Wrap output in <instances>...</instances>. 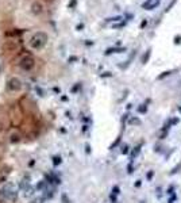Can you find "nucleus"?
Instances as JSON below:
<instances>
[{"mask_svg": "<svg viewBox=\"0 0 181 203\" xmlns=\"http://www.w3.org/2000/svg\"><path fill=\"white\" fill-rule=\"evenodd\" d=\"M177 199V195L176 194H173V195H170V198H169V200H168V203H174V200Z\"/></svg>", "mask_w": 181, "mask_h": 203, "instance_id": "obj_14", "label": "nucleus"}, {"mask_svg": "<svg viewBox=\"0 0 181 203\" xmlns=\"http://www.w3.org/2000/svg\"><path fill=\"white\" fill-rule=\"evenodd\" d=\"M124 25H126V23H124V22H122V23H119V25H116V26H114V27H123Z\"/></svg>", "mask_w": 181, "mask_h": 203, "instance_id": "obj_26", "label": "nucleus"}, {"mask_svg": "<svg viewBox=\"0 0 181 203\" xmlns=\"http://www.w3.org/2000/svg\"><path fill=\"white\" fill-rule=\"evenodd\" d=\"M30 10L34 15H41V14L43 12V4H42L41 1H33Z\"/></svg>", "mask_w": 181, "mask_h": 203, "instance_id": "obj_4", "label": "nucleus"}, {"mask_svg": "<svg viewBox=\"0 0 181 203\" xmlns=\"http://www.w3.org/2000/svg\"><path fill=\"white\" fill-rule=\"evenodd\" d=\"M110 199H111V202H114V203H116V195H114V194H111V195H110Z\"/></svg>", "mask_w": 181, "mask_h": 203, "instance_id": "obj_21", "label": "nucleus"}, {"mask_svg": "<svg viewBox=\"0 0 181 203\" xmlns=\"http://www.w3.org/2000/svg\"><path fill=\"white\" fill-rule=\"evenodd\" d=\"M47 40L49 37L46 33H43V31H37L34 35L31 37L30 40V48L35 49V50H39V49H42L45 46V45L47 44Z\"/></svg>", "mask_w": 181, "mask_h": 203, "instance_id": "obj_1", "label": "nucleus"}, {"mask_svg": "<svg viewBox=\"0 0 181 203\" xmlns=\"http://www.w3.org/2000/svg\"><path fill=\"white\" fill-rule=\"evenodd\" d=\"M138 111H139L141 114H143V112L147 111V106H146V104H141V107H138Z\"/></svg>", "mask_w": 181, "mask_h": 203, "instance_id": "obj_13", "label": "nucleus"}, {"mask_svg": "<svg viewBox=\"0 0 181 203\" xmlns=\"http://www.w3.org/2000/svg\"><path fill=\"white\" fill-rule=\"evenodd\" d=\"M174 44H181V35L174 37Z\"/></svg>", "mask_w": 181, "mask_h": 203, "instance_id": "obj_22", "label": "nucleus"}, {"mask_svg": "<svg viewBox=\"0 0 181 203\" xmlns=\"http://www.w3.org/2000/svg\"><path fill=\"white\" fill-rule=\"evenodd\" d=\"M76 3H77V0H72V1H71V4H69V7H71V8H72V7H73V5L76 4Z\"/></svg>", "mask_w": 181, "mask_h": 203, "instance_id": "obj_24", "label": "nucleus"}, {"mask_svg": "<svg viewBox=\"0 0 181 203\" xmlns=\"http://www.w3.org/2000/svg\"><path fill=\"white\" fill-rule=\"evenodd\" d=\"M128 152H130V149H128V145L123 144V145L120 146V153H122V155H128Z\"/></svg>", "mask_w": 181, "mask_h": 203, "instance_id": "obj_9", "label": "nucleus"}, {"mask_svg": "<svg viewBox=\"0 0 181 203\" xmlns=\"http://www.w3.org/2000/svg\"><path fill=\"white\" fill-rule=\"evenodd\" d=\"M85 149H87V153H89V152H91V149H89V145H85Z\"/></svg>", "mask_w": 181, "mask_h": 203, "instance_id": "obj_27", "label": "nucleus"}, {"mask_svg": "<svg viewBox=\"0 0 181 203\" xmlns=\"http://www.w3.org/2000/svg\"><path fill=\"white\" fill-rule=\"evenodd\" d=\"M173 191H174V187H173V185H170L168 190H166V194H168V195H173V194H174Z\"/></svg>", "mask_w": 181, "mask_h": 203, "instance_id": "obj_15", "label": "nucleus"}, {"mask_svg": "<svg viewBox=\"0 0 181 203\" xmlns=\"http://www.w3.org/2000/svg\"><path fill=\"white\" fill-rule=\"evenodd\" d=\"M53 164L54 165H60V164H61V157H60V156L53 157Z\"/></svg>", "mask_w": 181, "mask_h": 203, "instance_id": "obj_12", "label": "nucleus"}, {"mask_svg": "<svg viewBox=\"0 0 181 203\" xmlns=\"http://www.w3.org/2000/svg\"><path fill=\"white\" fill-rule=\"evenodd\" d=\"M35 65V61H34V58L31 57V56H24V57L20 60V66H22L23 71H31Z\"/></svg>", "mask_w": 181, "mask_h": 203, "instance_id": "obj_2", "label": "nucleus"}, {"mask_svg": "<svg viewBox=\"0 0 181 203\" xmlns=\"http://www.w3.org/2000/svg\"><path fill=\"white\" fill-rule=\"evenodd\" d=\"M123 52H126V48H110V49H107L106 54L108 56L111 53H123Z\"/></svg>", "mask_w": 181, "mask_h": 203, "instance_id": "obj_6", "label": "nucleus"}, {"mask_svg": "<svg viewBox=\"0 0 181 203\" xmlns=\"http://www.w3.org/2000/svg\"><path fill=\"white\" fill-rule=\"evenodd\" d=\"M146 26H147V19H143V20L141 22V26H139V27L143 29V27H146Z\"/></svg>", "mask_w": 181, "mask_h": 203, "instance_id": "obj_18", "label": "nucleus"}, {"mask_svg": "<svg viewBox=\"0 0 181 203\" xmlns=\"http://www.w3.org/2000/svg\"><path fill=\"white\" fill-rule=\"evenodd\" d=\"M42 202H43V199H42V198H38V199H35L34 202H31V203H42Z\"/></svg>", "mask_w": 181, "mask_h": 203, "instance_id": "obj_23", "label": "nucleus"}, {"mask_svg": "<svg viewBox=\"0 0 181 203\" xmlns=\"http://www.w3.org/2000/svg\"><path fill=\"white\" fill-rule=\"evenodd\" d=\"M169 75H170V72H163V73H162V75H161V76H158V79L161 80V79H163L165 76H169Z\"/></svg>", "mask_w": 181, "mask_h": 203, "instance_id": "obj_20", "label": "nucleus"}, {"mask_svg": "<svg viewBox=\"0 0 181 203\" xmlns=\"http://www.w3.org/2000/svg\"><path fill=\"white\" fill-rule=\"evenodd\" d=\"M139 185H141V180H138L137 183H135V187H139Z\"/></svg>", "mask_w": 181, "mask_h": 203, "instance_id": "obj_28", "label": "nucleus"}, {"mask_svg": "<svg viewBox=\"0 0 181 203\" xmlns=\"http://www.w3.org/2000/svg\"><path fill=\"white\" fill-rule=\"evenodd\" d=\"M158 1H159V0H158Z\"/></svg>", "mask_w": 181, "mask_h": 203, "instance_id": "obj_30", "label": "nucleus"}, {"mask_svg": "<svg viewBox=\"0 0 181 203\" xmlns=\"http://www.w3.org/2000/svg\"><path fill=\"white\" fill-rule=\"evenodd\" d=\"M102 76H103V77H110V76H112V75H111L110 72H106V73H104V75H102Z\"/></svg>", "mask_w": 181, "mask_h": 203, "instance_id": "obj_25", "label": "nucleus"}, {"mask_svg": "<svg viewBox=\"0 0 181 203\" xmlns=\"http://www.w3.org/2000/svg\"><path fill=\"white\" fill-rule=\"evenodd\" d=\"M141 148H142V145L139 144V145H137L133 150H131V155H130V163H133L134 159H137V156L141 153Z\"/></svg>", "mask_w": 181, "mask_h": 203, "instance_id": "obj_5", "label": "nucleus"}, {"mask_svg": "<svg viewBox=\"0 0 181 203\" xmlns=\"http://www.w3.org/2000/svg\"><path fill=\"white\" fill-rule=\"evenodd\" d=\"M128 123L130 125H141V121L138 118H133V116H128Z\"/></svg>", "mask_w": 181, "mask_h": 203, "instance_id": "obj_8", "label": "nucleus"}, {"mask_svg": "<svg viewBox=\"0 0 181 203\" xmlns=\"http://www.w3.org/2000/svg\"><path fill=\"white\" fill-rule=\"evenodd\" d=\"M153 176H154V172H153V171H150V172L147 173V180H151V179H153Z\"/></svg>", "mask_w": 181, "mask_h": 203, "instance_id": "obj_19", "label": "nucleus"}, {"mask_svg": "<svg viewBox=\"0 0 181 203\" xmlns=\"http://www.w3.org/2000/svg\"><path fill=\"white\" fill-rule=\"evenodd\" d=\"M178 111H180V112H181V106H180V107H178Z\"/></svg>", "mask_w": 181, "mask_h": 203, "instance_id": "obj_29", "label": "nucleus"}, {"mask_svg": "<svg viewBox=\"0 0 181 203\" xmlns=\"http://www.w3.org/2000/svg\"><path fill=\"white\" fill-rule=\"evenodd\" d=\"M111 194H114V195L118 196V195L120 194V188L118 187V185H114V187H112V191H111Z\"/></svg>", "mask_w": 181, "mask_h": 203, "instance_id": "obj_10", "label": "nucleus"}, {"mask_svg": "<svg viewBox=\"0 0 181 203\" xmlns=\"http://www.w3.org/2000/svg\"><path fill=\"white\" fill-rule=\"evenodd\" d=\"M133 171H134V168H133V163H130L127 165V172L128 173H133Z\"/></svg>", "mask_w": 181, "mask_h": 203, "instance_id": "obj_17", "label": "nucleus"}, {"mask_svg": "<svg viewBox=\"0 0 181 203\" xmlns=\"http://www.w3.org/2000/svg\"><path fill=\"white\" fill-rule=\"evenodd\" d=\"M8 88L11 91H19L22 88V81L18 79V77H12V79L8 80Z\"/></svg>", "mask_w": 181, "mask_h": 203, "instance_id": "obj_3", "label": "nucleus"}, {"mask_svg": "<svg viewBox=\"0 0 181 203\" xmlns=\"http://www.w3.org/2000/svg\"><path fill=\"white\" fill-rule=\"evenodd\" d=\"M120 19H123V16H114V18H108L107 19V22H118V20H120Z\"/></svg>", "mask_w": 181, "mask_h": 203, "instance_id": "obj_11", "label": "nucleus"}, {"mask_svg": "<svg viewBox=\"0 0 181 203\" xmlns=\"http://www.w3.org/2000/svg\"><path fill=\"white\" fill-rule=\"evenodd\" d=\"M127 119H128V114H124L123 118H122V126H123V129H124V123H126V121Z\"/></svg>", "mask_w": 181, "mask_h": 203, "instance_id": "obj_16", "label": "nucleus"}, {"mask_svg": "<svg viewBox=\"0 0 181 203\" xmlns=\"http://www.w3.org/2000/svg\"><path fill=\"white\" fill-rule=\"evenodd\" d=\"M150 56H151V49H147V50H146V54H143V57H142V64H146V62L149 61Z\"/></svg>", "mask_w": 181, "mask_h": 203, "instance_id": "obj_7", "label": "nucleus"}]
</instances>
